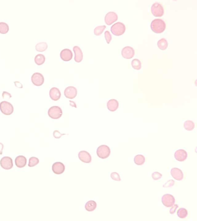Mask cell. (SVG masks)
<instances>
[{"mask_svg": "<svg viewBox=\"0 0 197 221\" xmlns=\"http://www.w3.org/2000/svg\"><path fill=\"white\" fill-rule=\"evenodd\" d=\"M162 203L166 207H172L175 203V198L172 195L165 194L162 197Z\"/></svg>", "mask_w": 197, "mask_h": 221, "instance_id": "obj_7", "label": "cell"}, {"mask_svg": "<svg viewBox=\"0 0 197 221\" xmlns=\"http://www.w3.org/2000/svg\"><path fill=\"white\" fill-rule=\"evenodd\" d=\"M131 65H132V68L134 69L139 70L141 69V63L139 59H134L133 60L132 62H131Z\"/></svg>", "mask_w": 197, "mask_h": 221, "instance_id": "obj_31", "label": "cell"}, {"mask_svg": "<svg viewBox=\"0 0 197 221\" xmlns=\"http://www.w3.org/2000/svg\"><path fill=\"white\" fill-rule=\"evenodd\" d=\"M52 170L55 174L58 175L62 174L65 172V166L61 162H56L53 164Z\"/></svg>", "mask_w": 197, "mask_h": 221, "instance_id": "obj_13", "label": "cell"}, {"mask_svg": "<svg viewBox=\"0 0 197 221\" xmlns=\"http://www.w3.org/2000/svg\"><path fill=\"white\" fill-rule=\"evenodd\" d=\"M145 160H146V159H145V157L142 155H137L134 158L135 163L138 166L142 165L144 163Z\"/></svg>", "mask_w": 197, "mask_h": 221, "instance_id": "obj_26", "label": "cell"}, {"mask_svg": "<svg viewBox=\"0 0 197 221\" xmlns=\"http://www.w3.org/2000/svg\"><path fill=\"white\" fill-rule=\"evenodd\" d=\"M171 174L173 178L176 180H182L184 177V175L181 170L177 168H173L171 170Z\"/></svg>", "mask_w": 197, "mask_h": 221, "instance_id": "obj_15", "label": "cell"}, {"mask_svg": "<svg viewBox=\"0 0 197 221\" xmlns=\"http://www.w3.org/2000/svg\"><path fill=\"white\" fill-rule=\"evenodd\" d=\"M110 177L113 180L117 181H121V177L120 175L116 172H113L110 174Z\"/></svg>", "mask_w": 197, "mask_h": 221, "instance_id": "obj_33", "label": "cell"}, {"mask_svg": "<svg viewBox=\"0 0 197 221\" xmlns=\"http://www.w3.org/2000/svg\"><path fill=\"white\" fill-rule=\"evenodd\" d=\"M184 127L187 131H192L195 128L194 123L191 120L186 121L184 123Z\"/></svg>", "mask_w": 197, "mask_h": 221, "instance_id": "obj_27", "label": "cell"}, {"mask_svg": "<svg viewBox=\"0 0 197 221\" xmlns=\"http://www.w3.org/2000/svg\"><path fill=\"white\" fill-rule=\"evenodd\" d=\"M97 155L99 158L105 159L108 158L110 154V150L109 147L106 145H100L97 150Z\"/></svg>", "mask_w": 197, "mask_h": 221, "instance_id": "obj_3", "label": "cell"}, {"mask_svg": "<svg viewBox=\"0 0 197 221\" xmlns=\"http://www.w3.org/2000/svg\"><path fill=\"white\" fill-rule=\"evenodd\" d=\"M48 114L53 119H59L63 115V111L61 108L58 106H53L50 108L48 111Z\"/></svg>", "mask_w": 197, "mask_h": 221, "instance_id": "obj_5", "label": "cell"}, {"mask_svg": "<svg viewBox=\"0 0 197 221\" xmlns=\"http://www.w3.org/2000/svg\"><path fill=\"white\" fill-rule=\"evenodd\" d=\"M106 27L105 25H98L96 27L94 30V34L96 35H101Z\"/></svg>", "mask_w": 197, "mask_h": 221, "instance_id": "obj_30", "label": "cell"}, {"mask_svg": "<svg viewBox=\"0 0 197 221\" xmlns=\"http://www.w3.org/2000/svg\"><path fill=\"white\" fill-rule=\"evenodd\" d=\"M36 50L40 52H44L48 47V44L46 42L38 43L36 45Z\"/></svg>", "mask_w": 197, "mask_h": 221, "instance_id": "obj_24", "label": "cell"}, {"mask_svg": "<svg viewBox=\"0 0 197 221\" xmlns=\"http://www.w3.org/2000/svg\"><path fill=\"white\" fill-rule=\"evenodd\" d=\"M65 134H62L60 133L58 130H56V131H55L53 133V136L56 139H59L61 138L62 136Z\"/></svg>", "mask_w": 197, "mask_h": 221, "instance_id": "obj_37", "label": "cell"}, {"mask_svg": "<svg viewBox=\"0 0 197 221\" xmlns=\"http://www.w3.org/2000/svg\"><path fill=\"white\" fill-rule=\"evenodd\" d=\"M49 96L52 100L57 101L59 100L60 98L61 92L58 88L53 87L50 90Z\"/></svg>", "mask_w": 197, "mask_h": 221, "instance_id": "obj_19", "label": "cell"}, {"mask_svg": "<svg viewBox=\"0 0 197 221\" xmlns=\"http://www.w3.org/2000/svg\"><path fill=\"white\" fill-rule=\"evenodd\" d=\"M31 81L34 85L36 86H41L44 83V77L41 73H35L32 75Z\"/></svg>", "mask_w": 197, "mask_h": 221, "instance_id": "obj_8", "label": "cell"}, {"mask_svg": "<svg viewBox=\"0 0 197 221\" xmlns=\"http://www.w3.org/2000/svg\"><path fill=\"white\" fill-rule=\"evenodd\" d=\"M0 164L2 167L5 170L11 169L13 166V159L9 157H3L0 161Z\"/></svg>", "mask_w": 197, "mask_h": 221, "instance_id": "obj_11", "label": "cell"}, {"mask_svg": "<svg viewBox=\"0 0 197 221\" xmlns=\"http://www.w3.org/2000/svg\"><path fill=\"white\" fill-rule=\"evenodd\" d=\"M9 30V27L8 24L4 22H0V33L5 34Z\"/></svg>", "mask_w": 197, "mask_h": 221, "instance_id": "obj_28", "label": "cell"}, {"mask_svg": "<svg viewBox=\"0 0 197 221\" xmlns=\"http://www.w3.org/2000/svg\"><path fill=\"white\" fill-rule=\"evenodd\" d=\"M173 206L171 208L170 212H170V213L172 214L175 213L176 209H177L178 207L177 204L174 205H173Z\"/></svg>", "mask_w": 197, "mask_h": 221, "instance_id": "obj_39", "label": "cell"}, {"mask_svg": "<svg viewBox=\"0 0 197 221\" xmlns=\"http://www.w3.org/2000/svg\"><path fill=\"white\" fill-rule=\"evenodd\" d=\"M119 106L118 101L115 99H111L107 103V108L110 111L114 112L117 110Z\"/></svg>", "mask_w": 197, "mask_h": 221, "instance_id": "obj_20", "label": "cell"}, {"mask_svg": "<svg viewBox=\"0 0 197 221\" xmlns=\"http://www.w3.org/2000/svg\"><path fill=\"white\" fill-rule=\"evenodd\" d=\"M104 36L107 43L109 44L112 39L111 34L108 30H106L104 32Z\"/></svg>", "mask_w": 197, "mask_h": 221, "instance_id": "obj_34", "label": "cell"}, {"mask_svg": "<svg viewBox=\"0 0 197 221\" xmlns=\"http://www.w3.org/2000/svg\"><path fill=\"white\" fill-rule=\"evenodd\" d=\"M174 183H175V182L174 181L172 180H170L167 181V182H166L163 185V187L168 188L172 187L174 186Z\"/></svg>", "mask_w": 197, "mask_h": 221, "instance_id": "obj_36", "label": "cell"}, {"mask_svg": "<svg viewBox=\"0 0 197 221\" xmlns=\"http://www.w3.org/2000/svg\"><path fill=\"white\" fill-rule=\"evenodd\" d=\"M77 94V89L75 87L70 86L65 89L64 94L67 98L73 99L76 97Z\"/></svg>", "mask_w": 197, "mask_h": 221, "instance_id": "obj_12", "label": "cell"}, {"mask_svg": "<svg viewBox=\"0 0 197 221\" xmlns=\"http://www.w3.org/2000/svg\"><path fill=\"white\" fill-rule=\"evenodd\" d=\"M110 31L114 35H123L125 32V25L122 22H116L112 25L110 28Z\"/></svg>", "mask_w": 197, "mask_h": 221, "instance_id": "obj_2", "label": "cell"}, {"mask_svg": "<svg viewBox=\"0 0 197 221\" xmlns=\"http://www.w3.org/2000/svg\"><path fill=\"white\" fill-rule=\"evenodd\" d=\"M118 19V15L115 12L110 11L105 15L104 21L108 25H110Z\"/></svg>", "mask_w": 197, "mask_h": 221, "instance_id": "obj_9", "label": "cell"}, {"mask_svg": "<svg viewBox=\"0 0 197 221\" xmlns=\"http://www.w3.org/2000/svg\"><path fill=\"white\" fill-rule=\"evenodd\" d=\"M135 51L133 48L130 46H127L122 49L121 55L124 59H130L134 57Z\"/></svg>", "mask_w": 197, "mask_h": 221, "instance_id": "obj_10", "label": "cell"}, {"mask_svg": "<svg viewBox=\"0 0 197 221\" xmlns=\"http://www.w3.org/2000/svg\"><path fill=\"white\" fill-rule=\"evenodd\" d=\"M177 215L180 218L182 219L185 218L188 215V211L184 208H179L177 211Z\"/></svg>", "mask_w": 197, "mask_h": 221, "instance_id": "obj_29", "label": "cell"}, {"mask_svg": "<svg viewBox=\"0 0 197 221\" xmlns=\"http://www.w3.org/2000/svg\"><path fill=\"white\" fill-rule=\"evenodd\" d=\"M73 56L72 51L69 49L62 50L60 52V57L65 61H68L71 60Z\"/></svg>", "mask_w": 197, "mask_h": 221, "instance_id": "obj_14", "label": "cell"}, {"mask_svg": "<svg viewBox=\"0 0 197 221\" xmlns=\"http://www.w3.org/2000/svg\"><path fill=\"white\" fill-rule=\"evenodd\" d=\"M79 158L81 161L85 163H89L91 162V156L89 152L85 150H82L78 154Z\"/></svg>", "mask_w": 197, "mask_h": 221, "instance_id": "obj_17", "label": "cell"}, {"mask_svg": "<svg viewBox=\"0 0 197 221\" xmlns=\"http://www.w3.org/2000/svg\"><path fill=\"white\" fill-rule=\"evenodd\" d=\"M187 157V153L185 150H176L174 154V157L176 160L180 162H183L185 160Z\"/></svg>", "mask_w": 197, "mask_h": 221, "instance_id": "obj_16", "label": "cell"}, {"mask_svg": "<svg viewBox=\"0 0 197 221\" xmlns=\"http://www.w3.org/2000/svg\"><path fill=\"white\" fill-rule=\"evenodd\" d=\"M0 110L3 114L10 115L13 113L14 109L11 103L6 101H3L0 103Z\"/></svg>", "mask_w": 197, "mask_h": 221, "instance_id": "obj_4", "label": "cell"}, {"mask_svg": "<svg viewBox=\"0 0 197 221\" xmlns=\"http://www.w3.org/2000/svg\"><path fill=\"white\" fill-rule=\"evenodd\" d=\"M157 45L160 50H165L168 47V43L166 39L162 38L158 41L157 43Z\"/></svg>", "mask_w": 197, "mask_h": 221, "instance_id": "obj_23", "label": "cell"}, {"mask_svg": "<svg viewBox=\"0 0 197 221\" xmlns=\"http://www.w3.org/2000/svg\"><path fill=\"white\" fill-rule=\"evenodd\" d=\"M73 50L75 54L74 60L77 62H80L82 61L83 57V55L82 50L78 46H74Z\"/></svg>", "mask_w": 197, "mask_h": 221, "instance_id": "obj_18", "label": "cell"}, {"mask_svg": "<svg viewBox=\"0 0 197 221\" xmlns=\"http://www.w3.org/2000/svg\"><path fill=\"white\" fill-rule=\"evenodd\" d=\"M97 203L94 200H90L86 203L85 208L88 212H92L96 209Z\"/></svg>", "mask_w": 197, "mask_h": 221, "instance_id": "obj_22", "label": "cell"}, {"mask_svg": "<svg viewBox=\"0 0 197 221\" xmlns=\"http://www.w3.org/2000/svg\"><path fill=\"white\" fill-rule=\"evenodd\" d=\"M39 159L35 157H31L29 159L28 166L30 167H33L39 164Z\"/></svg>", "mask_w": 197, "mask_h": 221, "instance_id": "obj_32", "label": "cell"}, {"mask_svg": "<svg viewBox=\"0 0 197 221\" xmlns=\"http://www.w3.org/2000/svg\"><path fill=\"white\" fill-rule=\"evenodd\" d=\"M3 149H4V145L0 143V155H1L3 154Z\"/></svg>", "mask_w": 197, "mask_h": 221, "instance_id": "obj_40", "label": "cell"}, {"mask_svg": "<svg viewBox=\"0 0 197 221\" xmlns=\"http://www.w3.org/2000/svg\"><path fill=\"white\" fill-rule=\"evenodd\" d=\"M45 56L42 54H37L35 56L34 61L36 64L41 66L44 63L45 61Z\"/></svg>", "mask_w": 197, "mask_h": 221, "instance_id": "obj_25", "label": "cell"}, {"mask_svg": "<svg viewBox=\"0 0 197 221\" xmlns=\"http://www.w3.org/2000/svg\"><path fill=\"white\" fill-rule=\"evenodd\" d=\"M151 11L152 14L155 17H161L164 14L163 6L158 3H155L152 5Z\"/></svg>", "mask_w": 197, "mask_h": 221, "instance_id": "obj_6", "label": "cell"}, {"mask_svg": "<svg viewBox=\"0 0 197 221\" xmlns=\"http://www.w3.org/2000/svg\"><path fill=\"white\" fill-rule=\"evenodd\" d=\"M166 24L161 19L157 18L152 21L151 24V30L155 33L160 34L165 30Z\"/></svg>", "mask_w": 197, "mask_h": 221, "instance_id": "obj_1", "label": "cell"}, {"mask_svg": "<svg viewBox=\"0 0 197 221\" xmlns=\"http://www.w3.org/2000/svg\"><path fill=\"white\" fill-rule=\"evenodd\" d=\"M3 99H5L6 98H8L9 99L12 96L11 94L8 93V92H3Z\"/></svg>", "mask_w": 197, "mask_h": 221, "instance_id": "obj_38", "label": "cell"}, {"mask_svg": "<svg viewBox=\"0 0 197 221\" xmlns=\"http://www.w3.org/2000/svg\"><path fill=\"white\" fill-rule=\"evenodd\" d=\"M162 177V174L158 172H154L152 175V178L155 181L161 179Z\"/></svg>", "mask_w": 197, "mask_h": 221, "instance_id": "obj_35", "label": "cell"}, {"mask_svg": "<svg viewBox=\"0 0 197 221\" xmlns=\"http://www.w3.org/2000/svg\"><path fill=\"white\" fill-rule=\"evenodd\" d=\"M15 164L17 167L23 168L27 163V159L23 155H19L15 159Z\"/></svg>", "mask_w": 197, "mask_h": 221, "instance_id": "obj_21", "label": "cell"}]
</instances>
